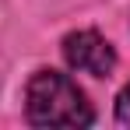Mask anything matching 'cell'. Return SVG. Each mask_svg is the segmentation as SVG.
<instances>
[{
  "mask_svg": "<svg viewBox=\"0 0 130 130\" xmlns=\"http://www.w3.org/2000/svg\"><path fill=\"white\" fill-rule=\"evenodd\" d=\"M28 120L35 127H88L91 106L70 77L42 70L28 81Z\"/></svg>",
  "mask_w": 130,
  "mask_h": 130,
  "instance_id": "6da1fadb",
  "label": "cell"
},
{
  "mask_svg": "<svg viewBox=\"0 0 130 130\" xmlns=\"http://www.w3.org/2000/svg\"><path fill=\"white\" fill-rule=\"evenodd\" d=\"M116 116H120V123H127V127H130V85L120 91V102H116Z\"/></svg>",
  "mask_w": 130,
  "mask_h": 130,
  "instance_id": "3957f363",
  "label": "cell"
},
{
  "mask_svg": "<svg viewBox=\"0 0 130 130\" xmlns=\"http://www.w3.org/2000/svg\"><path fill=\"white\" fill-rule=\"evenodd\" d=\"M63 56L74 70L91 74V77H106L116 67V53L99 32H70L63 39Z\"/></svg>",
  "mask_w": 130,
  "mask_h": 130,
  "instance_id": "7a4b0ae2",
  "label": "cell"
}]
</instances>
